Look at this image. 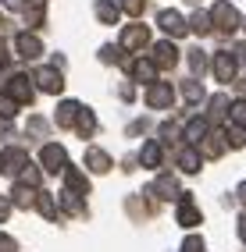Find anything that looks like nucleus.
<instances>
[{"mask_svg": "<svg viewBox=\"0 0 246 252\" xmlns=\"http://www.w3.org/2000/svg\"><path fill=\"white\" fill-rule=\"evenodd\" d=\"M210 22H214V29H218V32H225V36H232V32L243 25L239 11L228 4V0H218V4L210 7Z\"/></svg>", "mask_w": 246, "mask_h": 252, "instance_id": "1", "label": "nucleus"}, {"mask_svg": "<svg viewBox=\"0 0 246 252\" xmlns=\"http://www.w3.org/2000/svg\"><path fill=\"white\" fill-rule=\"evenodd\" d=\"M32 82H36V78H29V75H11V78H7V86H4V96H11L14 103L29 107L32 99H36V89H32Z\"/></svg>", "mask_w": 246, "mask_h": 252, "instance_id": "2", "label": "nucleus"}, {"mask_svg": "<svg viewBox=\"0 0 246 252\" xmlns=\"http://www.w3.org/2000/svg\"><path fill=\"white\" fill-rule=\"evenodd\" d=\"M175 103V89L168 82H154V86H146V107L150 110H171Z\"/></svg>", "mask_w": 246, "mask_h": 252, "instance_id": "3", "label": "nucleus"}, {"mask_svg": "<svg viewBox=\"0 0 246 252\" xmlns=\"http://www.w3.org/2000/svg\"><path fill=\"white\" fill-rule=\"evenodd\" d=\"M40 160H43V171H50V174H57V171L64 174V171H68V153H64V146H57V142H46Z\"/></svg>", "mask_w": 246, "mask_h": 252, "instance_id": "4", "label": "nucleus"}, {"mask_svg": "<svg viewBox=\"0 0 246 252\" xmlns=\"http://www.w3.org/2000/svg\"><path fill=\"white\" fill-rule=\"evenodd\" d=\"M29 167V153L18 146H7V149H0V171L4 174H22Z\"/></svg>", "mask_w": 246, "mask_h": 252, "instance_id": "5", "label": "nucleus"}, {"mask_svg": "<svg viewBox=\"0 0 246 252\" xmlns=\"http://www.w3.org/2000/svg\"><path fill=\"white\" fill-rule=\"evenodd\" d=\"M157 25L164 29V36H168V39H178V36H186V32H189L186 18H182L178 11H171V7H164V11L157 14Z\"/></svg>", "mask_w": 246, "mask_h": 252, "instance_id": "6", "label": "nucleus"}, {"mask_svg": "<svg viewBox=\"0 0 246 252\" xmlns=\"http://www.w3.org/2000/svg\"><path fill=\"white\" fill-rule=\"evenodd\" d=\"M178 224H182V227H196V224H204V213H200V206L193 203V195H189V192L178 195Z\"/></svg>", "mask_w": 246, "mask_h": 252, "instance_id": "7", "label": "nucleus"}, {"mask_svg": "<svg viewBox=\"0 0 246 252\" xmlns=\"http://www.w3.org/2000/svg\"><path fill=\"white\" fill-rule=\"evenodd\" d=\"M32 78H36L40 89L50 93V96H57V93L64 89V75H61V68H54V64H50V68H36V75H32Z\"/></svg>", "mask_w": 246, "mask_h": 252, "instance_id": "8", "label": "nucleus"}, {"mask_svg": "<svg viewBox=\"0 0 246 252\" xmlns=\"http://www.w3.org/2000/svg\"><path fill=\"white\" fill-rule=\"evenodd\" d=\"M207 135H210V121H207V117H189L186 128H182V139L189 146H204Z\"/></svg>", "mask_w": 246, "mask_h": 252, "instance_id": "9", "label": "nucleus"}, {"mask_svg": "<svg viewBox=\"0 0 246 252\" xmlns=\"http://www.w3.org/2000/svg\"><path fill=\"white\" fill-rule=\"evenodd\" d=\"M146 43H150V29H146L143 22H139V25H125V32H122V50H143Z\"/></svg>", "mask_w": 246, "mask_h": 252, "instance_id": "10", "label": "nucleus"}, {"mask_svg": "<svg viewBox=\"0 0 246 252\" xmlns=\"http://www.w3.org/2000/svg\"><path fill=\"white\" fill-rule=\"evenodd\" d=\"M14 50H18L22 61H36L43 54V43L32 36V32H18V36H14Z\"/></svg>", "mask_w": 246, "mask_h": 252, "instance_id": "11", "label": "nucleus"}, {"mask_svg": "<svg viewBox=\"0 0 246 252\" xmlns=\"http://www.w3.org/2000/svg\"><path fill=\"white\" fill-rule=\"evenodd\" d=\"M157 68H175L178 64V46H175V39H161L157 46H154V57H150Z\"/></svg>", "mask_w": 246, "mask_h": 252, "instance_id": "12", "label": "nucleus"}, {"mask_svg": "<svg viewBox=\"0 0 246 252\" xmlns=\"http://www.w3.org/2000/svg\"><path fill=\"white\" fill-rule=\"evenodd\" d=\"M128 75H132V82H146V86H154V78H157V64L150 57H139L128 64Z\"/></svg>", "mask_w": 246, "mask_h": 252, "instance_id": "13", "label": "nucleus"}, {"mask_svg": "<svg viewBox=\"0 0 246 252\" xmlns=\"http://www.w3.org/2000/svg\"><path fill=\"white\" fill-rule=\"evenodd\" d=\"M79 114H82V103L64 99V103L57 107V114H54V121H57V128H75L79 125Z\"/></svg>", "mask_w": 246, "mask_h": 252, "instance_id": "14", "label": "nucleus"}, {"mask_svg": "<svg viewBox=\"0 0 246 252\" xmlns=\"http://www.w3.org/2000/svg\"><path fill=\"white\" fill-rule=\"evenodd\" d=\"M214 75H218V82H232L236 78V57L228 54V50H218L214 54Z\"/></svg>", "mask_w": 246, "mask_h": 252, "instance_id": "15", "label": "nucleus"}, {"mask_svg": "<svg viewBox=\"0 0 246 252\" xmlns=\"http://www.w3.org/2000/svg\"><path fill=\"white\" fill-rule=\"evenodd\" d=\"M146 195H154V199H171V195H182L178 192V181L171 178V174H161L154 185H150V192Z\"/></svg>", "mask_w": 246, "mask_h": 252, "instance_id": "16", "label": "nucleus"}, {"mask_svg": "<svg viewBox=\"0 0 246 252\" xmlns=\"http://www.w3.org/2000/svg\"><path fill=\"white\" fill-rule=\"evenodd\" d=\"M86 167H89L93 174H107V171H111V157L104 153L100 146H89V149H86Z\"/></svg>", "mask_w": 246, "mask_h": 252, "instance_id": "17", "label": "nucleus"}, {"mask_svg": "<svg viewBox=\"0 0 246 252\" xmlns=\"http://www.w3.org/2000/svg\"><path fill=\"white\" fill-rule=\"evenodd\" d=\"M11 203L22 206V210H29L32 203H40V192L32 189V185H22V181H18V185H14V192H11Z\"/></svg>", "mask_w": 246, "mask_h": 252, "instance_id": "18", "label": "nucleus"}, {"mask_svg": "<svg viewBox=\"0 0 246 252\" xmlns=\"http://www.w3.org/2000/svg\"><path fill=\"white\" fill-rule=\"evenodd\" d=\"M161 160H164V149H161V142H157V139L143 142V149H139V163H143V167H161Z\"/></svg>", "mask_w": 246, "mask_h": 252, "instance_id": "19", "label": "nucleus"}, {"mask_svg": "<svg viewBox=\"0 0 246 252\" xmlns=\"http://www.w3.org/2000/svg\"><path fill=\"white\" fill-rule=\"evenodd\" d=\"M64 185H68V192H79V195H89V178L79 171V167H68L64 171Z\"/></svg>", "mask_w": 246, "mask_h": 252, "instance_id": "20", "label": "nucleus"}, {"mask_svg": "<svg viewBox=\"0 0 246 252\" xmlns=\"http://www.w3.org/2000/svg\"><path fill=\"white\" fill-rule=\"evenodd\" d=\"M93 11H96V18H100L104 25H118V22H122V7L111 4V0H96Z\"/></svg>", "mask_w": 246, "mask_h": 252, "instance_id": "21", "label": "nucleus"}, {"mask_svg": "<svg viewBox=\"0 0 246 252\" xmlns=\"http://www.w3.org/2000/svg\"><path fill=\"white\" fill-rule=\"evenodd\" d=\"M43 18H46V0H29L25 4V25L36 29V25H43Z\"/></svg>", "mask_w": 246, "mask_h": 252, "instance_id": "22", "label": "nucleus"}, {"mask_svg": "<svg viewBox=\"0 0 246 252\" xmlns=\"http://www.w3.org/2000/svg\"><path fill=\"white\" fill-rule=\"evenodd\" d=\"M200 163H204V153H196L193 146H186L182 153H178V167H182L186 174H196V171H200Z\"/></svg>", "mask_w": 246, "mask_h": 252, "instance_id": "23", "label": "nucleus"}, {"mask_svg": "<svg viewBox=\"0 0 246 252\" xmlns=\"http://www.w3.org/2000/svg\"><path fill=\"white\" fill-rule=\"evenodd\" d=\"M40 213L46 217V220H57V213H61V199L54 195V192H40Z\"/></svg>", "mask_w": 246, "mask_h": 252, "instance_id": "24", "label": "nucleus"}, {"mask_svg": "<svg viewBox=\"0 0 246 252\" xmlns=\"http://www.w3.org/2000/svg\"><path fill=\"white\" fill-rule=\"evenodd\" d=\"M61 210L72 213V217H86V203L79 199V192H68V189L61 192Z\"/></svg>", "mask_w": 246, "mask_h": 252, "instance_id": "25", "label": "nucleus"}, {"mask_svg": "<svg viewBox=\"0 0 246 252\" xmlns=\"http://www.w3.org/2000/svg\"><path fill=\"white\" fill-rule=\"evenodd\" d=\"M225 131H214V135H207V142H204V157H210V160H218L221 153H225Z\"/></svg>", "mask_w": 246, "mask_h": 252, "instance_id": "26", "label": "nucleus"}, {"mask_svg": "<svg viewBox=\"0 0 246 252\" xmlns=\"http://www.w3.org/2000/svg\"><path fill=\"white\" fill-rule=\"evenodd\" d=\"M232 110L228 107V96L225 93H218V96H210V110H207V121H221V117Z\"/></svg>", "mask_w": 246, "mask_h": 252, "instance_id": "27", "label": "nucleus"}, {"mask_svg": "<svg viewBox=\"0 0 246 252\" xmlns=\"http://www.w3.org/2000/svg\"><path fill=\"white\" fill-rule=\"evenodd\" d=\"M75 131H79V135H82V139H89V135H93V131H96V114H93V110H86V107H82V114H79V125H75Z\"/></svg>", "mask_w": 246, "mask_h": 252, "instance_id": "28", "label": "nucleus"}, {"mask_svg": "<svg viewBox=\"0 0 246 252\" xmlns=\"http://www.w3.org/2000/svg\"><path fill=\"white\" fill-rule=\"evenodd\" d=\"M210 29H214V22H210V14H204V11H196L189 18V32H196V36H207Z\"/></svg>", "mask_w": 246, "mask_h": 252, "instance_id": "29", "label": "nucleus"}, {"mask_svg": "<svg viewBox=\"0 0 246 252\" xmlns=\"http://www.w3.org/2000/svg\"><path fill=\"white\" fill-rule=\"evenodd\" d=\"M182 96H186L189 103L196 107V103H200V99H204V86H200V82H196V78H189L186 86H182Z\"/></svg>", "mask_w": 246, "mask_h": 252, "instance_id": "30", "label": "nucleus"}, {"mask_svg": "<svg viewBox=\"0 0 246 252\" xmlns=\"http://www.w3.org/2000/svg\"><path fill=\"white\" fill-rule=\"evenodd\" d=\"M189 68H193V75H204V71H207V54H204L200 46L189 50Z\"/></svg>", "mask_w": 246, "mask_h": 252, "instance_id": "31", "label": "nucleus"}, {"mask_svg": "<svg viewBox=\"0 0 246 252\" xmlns=\"http://www.w3.org/2000/svg\"><path fill=\"white\" fill-rule=\"evenodd\" d=\"M228 117H232L236 128H246V99H236L232 110H228Z\"/></svg>", "mask_w": 246, "mask_h": 252, "instance_id": "32", "label": "nucleus"}, {"mask_svg": "<svg viewBox=\"0 0 246 252\" xmlns=\"http://www.w3.org/2000/svg\"><path fill=\"white\" fill-rule=\"evenodd\" d=\"M225 142L232 146V149H243V146H246V128H232V131H225Z\"/></svg>", "mask_w": 246, "mask_h": 252, "instance_id": "33", "label": "nucleus"}, {"mask_svg": "<svg viewBox=\"0 0 246 252\" xmlns=\"http://www.w3.org/2000/svg\"><path fill=\"white\" fill-rule=\"evenodd\" d=\"M18 178H22V185H32V189H36V185L43 181V174H40V167H32V163L25 167V171H22Z\"/></svg>", "mask_w": 246, "mask_h": 252, "instance_id": "34", "label": "nucleus"}, {"mask_svg": "<svg viewBox=\"0 0 246 252\" xmlns=\"http://www.w3.org/2000/svg\"><path fill=\"white\" fill-rule=\"evenodd\" d=\"M14 107H18V103H14L11 96H0V117H4V121H11V117H14Z\"/></svg>", "mask_w": 246, "mask_h": 252, "instance_id": "35", "label": "nucleus"}, {"mask_svg": "<svg viewBox=\"0 0 246 252\" xmlns=\"http://www.w3.org/2000/svg\"><path fill=\"white\" fill-rule=\"evenodd\" d=\"M182 252H204V238L200 234H189V238L182 242Z\"/></svg>", "mask_w": 246, "mask_h": 252, "instance_id": "36", "label": "nucleus"}, {"mask_svg": "<svg viewBox=\"0 0 246 252\" xmlns=\"http://www.w3.org/2000/svg\"><path fill=\"white\" fill-rule=\"evenodd\" d=\"M122 11H128L132 18H143V0H122Z\"/></svg>", "mask_w": 246, "mask_h": 252, "instance_id": "37", "label": "nucleus"}, {"mask_svg": "<svg viewBox=\"0 0 246 252\" xmlns=\"http://www.w3.org/2000/svg\"><path fill=\"white\" fill-rule=\"evenodd\" d=\"M0 252H18V242L11 234H0Z\"/></svg>", "mask_w": 246, "mask_h": 252, "instance_id": "38", "label": "nucleus"}, {"mask_svg": "<svg viewBox=\"0 0 246 252\" xmlns=\"http://www.w3.org/2000/svg\"><path fill=\"white\" fill-rule=\"evenodd\" d=\"M100 61L104 64H114V61H118V50H114V46H100Z\"/></svg>", "mask_w": 246, "mask_h": 252, "instance_id": "39", "label": "nucleus"}, {"mask_svg": "<svg viewBox=\"0 0 246 252\" xmlns=\"http://www.w3.org/2000/svg\"><path fill=\"white\" fill-rule=\"evenodd\" d=\"M29 131H32V135H43V131H46V121H43V117H32V121H29Z\"/></svg>", "mask_w": 246, "mask_h": 252, "instance_id": "40", "label": "nucleus"}, {"mask_svg": "<svg viewBox=\"0 0 246 252\" xmlns=\"http://www.w3.org/2000/svg\"><path fill=\"white\" fill-rule=\"evenodd\" d=\"M11 206H14V203H11V199H0V224H4V220H7V217H11Z\"/></svg>", "mask_w": 246, "mask_h": 252, "instance_id": "41", "label": "nucleus"}, {"mask_svg": "<svg viewBox=\"0 0 246 252\" xmlns=\"http://www.w3.org/2000/svg\"><path fill=\"white\" fill-rule=\"evenodd\" d=\"M118 96H122V99H125V103H128V99H132V96H136V89H132V86H128V82H122V89H118Z\"/></svg>", "mask_w": 246, "mask_h": 252, "instance_id": "42", "label": "nucleus"}, {"mask_svg": "<svg viewBox=\"0 0 246 252\" xmlns=\"http://www.w3.org/2000/svg\"><path fill=\"white\" fill-rule=\"evenodd\" d=\"M175 135V121H164L161 125V139H171Z\"/></svg>", "mask_w": 246, "mask_h": 252, "instance_id": "43", "label": "nucleus"}, {"mask_svg": "<svg viewBox=\"0 0 246 252\" xmlns=\"http://www.w3.org/2000/svg\"><path fill=\"white\" fill-rule=\"evenodd\" d=\"M7 61H11V54H7V43H4V39H0V68H4V64H7Z\"/></svg>", "mask_w": 246, "mask_h": 252, "instance_id": "44", "label": "nucleus"}, {"mask_svg": "<svg viewBox=\"0 0 246 252\" xmlns=\"http://www.w3.org/2000/svg\"><path fill=\"white\" fill-rule=\"evenodd\" d=\"M4 7H11V11H18V7H25V0H0Z\"/></svg>", "mask_w": 246, "mask_h": 252, "instance_id": "45", "label": "nucleus"}, {"mask_svg": "<svg viewBox=\"0 0 246 252\" xmlns=\"http://www.w3.org/2000/svg\"><path fill=\"white\" fill-rule=\"evenodd\" d=\"M236 231H239V238H243V242H246V213H243V217H239V224H236Z\"/></svg>", "mask_w": 246, "mask_h": 252, "instance_id": "46", "label": "nucleus"}, {"mask_svg": "<svg viewBox=\"0 0 246 252\" xmlns=\"http://www.w3.org/2000/svg\"><path fill=\"white\" fill-rule=\"evenodd\" d=\"M236 195H239V203L246 206V181H243V185H239V189H236Z\"/></svg>", "mask_w": 246, "mask_h": 252, "instance_id": "47", "label": "nucleus"}, {"mask_svg": "<svg viewBox=\"0 0 246 252\" xmlns=\"http://www.w3.org/2000/svg\"><path fill=\"white\" fill-rule=\"evenodd\" d=\"M239 54H243V57H246V43H243V46H239Z\"/></svg>", "mask_w": 246, "mask_h": 252, "instance_id": "48", "label": "nucleus"}, {"mask_svg": "<svg viewBox=\"0 0 246 252\" xmlns=\"http://www.w3.org/2000/svg\"><path fill=\"white\" fill-rule=\"evenodd\" d=\"M0 25H4V18H0Z\"/></svg>", "mask_w": 246, "mask_h": 252, "instance_id": "49", "label": "nucleus"}, {"mask_svg": "<svg viewBox=\"0 0 246 252\" xmlns=\"http://www.w3.org/2000/svg\"><path fill=\"white\" fill-rule=\"evenodd\" d=\"M243 25H246V22H243Z\"/></svg>", "mask_w": 246, "mask_h": 252, "instance_id": "50", "label": "nucleus"}]
</instances>
